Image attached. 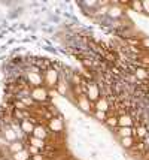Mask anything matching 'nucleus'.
I'll use <instances>...</instances> for the list:
<instances>
[{"mask_svg":"<svg viewBox=\"0 0 149 160\" xmlns=\"http://www.w3.org/2000/svg\"><path fill=\"white\" fill-rule=\"evenodd\" d=\"M82 90H84V94L91 100L92 103H95V102L100 99V88L94 81H91V82L82 81Z\"/></svg>","mask_w":149,"mask_h":160,"instance_id":"1","label":"nucleus"},{"mask_svg":"<svg viewBox=\"0 0 149 160\" xmlns=\"http://www.w3.org/2000/svg\"><path fill=\"white\" fill-rule=\"evenodd\" d=\"M60 81V72L55 68H48L43 73V82L48 88H54L57 82Z\"/></svg>","mask_w":149,"mask_h":160,"instance_id":"2","label":"nucleus"},{"mask_svg":"<svg viewBox=\"0 0 149 160\" xmlns=\"http://www.w3.org/2000/svg\"><path fill=\"white\" fill-rule=\"evenodd\" d=\"M30 98L33 99L35 102L37 103H45V102H48V99H49V91L46 87H33L31 88V93H30Z\"/></svg>","mask_w":149,"mask_h":160,"instance_id":"3","label":"nucleus"},{"mask_svg":"<svg viewBox=\"0 0 149 160\" xmlns=\"http://www.w3.org/2000/svg\"><path fill=\"white\" fill-rule=\"evenodd\" d=\"M48 129L52 133H61L64 130V121L61 117H52L51 120H48Z\"/></svg>","mask_w":149,"mask_h":160,"instance_id":"4","label":"nucleus"},{"mask_svg":"<svg viewBox=\"0 0 149 160\" xmlns=\"http://www.w3.org/2000/svg\"><path fill=\"white\" fill-rule=\"evenodd\" d=\"M76 106H78L79 109H82L84 112H90L91 109H94L92 102L86 98L85 94H81L79 98H76Z\"/></svg>","mask_w":149,"mask_h":160,"instance_id":"5","label":"nucleus"},{"mask_svg":"<svg viewBox=\"0 0 149 160\" xmlns=\"http://www.w3.org/2000/svg\"><path fill=\"white\" fill-rule=\"evenodd\" d=\"M26 78H27V81L30 82V85H33V87H40L43 84V77L39 73V72H27L26 73Z\"/></svg>","mask_w":149,"mask_h":160,"instance_id":"6","label":"nucleus"},{"mask_svg":"<svg viewBox=\"0 0 149 160\" xmlns=\"http://www.w3.org/2000/svg\"><path fill=\"white\" fill-rule=\"evenodd\" d=\"M70 81L69 79H61L60 78V81L57 82V85H55V90H57V93L60 94V96H67L69 93H70Z\"/></svg>","mask_w":149,"mask_h":160,"instance_id":"7","label":"nucleus"},{"mask_svg":"<svg viewBox=\"0 0 149 160\" xmlns=\"http://www.w3.org/2000/svg\"><path fill=\"white\" fill-rule=\"evenodd\" d=\"M31 136L46 141L48 136H49V132H48V129H46L43 124H37V126H35V130H33V135H31Z\"/></svg>","mask_w":149,"mask_h":160,"instance_id":"8","label":"nucleus"},{"mask_svg":"<svg viewBox=\"0 0 149 160\" xmlns=\"http://www.w3.org/2000/svg\"><path fill=\"white\" fill-rule=\"evenodd\" d=\"M33 121H35V120H29V118L21 120L20 127H21V130H22L24 135H33V130H35V124H33Z\"/></svg>","mask_w":149,"mask_h":160,"instance_id":"9","label":"nucleus"},{"mask_svg":"<svg viewBox=\"0 0 149 160\" xmlns=\"http://www.w3.org/2000/svg\"><path fill=\"white\" fill-rule=\"evenodd\" d=\"M3 136H5V139L9 141L11 144L18 139V135H16V132H15V130L12 129V127H11V126H6V127L3 129Z\"/></svg>","mask_w":149,"mask_h":160,"instance_id":"10","label":"nucleus"},{"mask_svg":"<svg viewBox=\"0 0 149 160\" xmlns=\"http://www.w3.org/2000/svg\"><path fill=\"white\" fill-rule=\"evenodd\" d=\"M107 15H109L110 18H114V20H118V18L122 17V9L119 8L118 3H114V5L109 6V12H107Z\"/></svg>","mask_w":149,"mask_h":160,"instance_id":"11","label":"nucleus"},{"mask_svg":"<svg viewBox=\"0 0 149 160\" xmlns=\"http://www.w3.org/2000/svg\"><path fill=\"white\" fill-rule=\"evenodd\" d=\"M94 111H103L107 112L109 111V102L106 98H100L95 103H94Z\"/></svg>","mask_w":149,"mask_h":160,"instance_id":"12","label":"nucleus"},{"mask_svg":"<svg viewBox=\"0 0 149 160\" xmlns=\"http://www.w3.org/2000/svg\"><path fill=\"white\" fill-rule=\"evenodd\" d=\"M29 145H33V147H36L37 150L43 151V150L46 148V141L39 139V138H35V136H31V138H29Z\"/></svg>","mask_w":149,"mask_h":160,"instance_id":"13","label":"nucleus"},{"mask_svg":"<svg viewBox=\"0 0 149 160\" xmlns=\"http://www.w3.org/2000/svg\"><path fill=\"white\" fill-rule=\"evenodd\" d=\"M133 73H134L136 79H139V81H145V79H148V78H149V72L145 69V68H142V66L136 68Z\"/></svg>","mask_w":149,"mask_h":160,"instance_id":"14","label":"nucleus"},{"mask_svg":"<svg viewBox=\"0 0 149 160\" xmlns=\"http://www.w3.org/2000/svg\"><path fill=\"white\" fill-rule=\"evenodd\" d=\"M131 124H133V118L128 114H122L118 117V126L119 127H131Z\"/></svg>","mask_w":149,"mask_h":160,"instance_id":"15","label":"nucleus"},{"mask_svg":"<svg viewBox=\"0 0 149 160\" xmlns=\"http://www.w3.org/2000/svg\"><path fill=\"white\" fill-rule=\"evenodd\" d=\"M22 150H26V148H24V142H22V141H15V142H12V144L9 145V151H11L12 154L20 153V151H22Z\"/></svg>","mask_w":149,"mask_h":160,"instance_id":"16","label":"nucleus"},{"mask_svg":"<svg viewBox=\"0 0 149 160\" xmlns=\"http://www.w3.org/2000/svg\"><path fill=\"white\" fill-rule=\"evenodd\" d=\"M116 133L119 135V138H130V136H133L134 130L131 127H118V132Z\"/></svg>","mask_w":149,"mask_h":160,"instance_id":"17","label":"nucleus"},{"mask_svg":"<svg viewBox=\"0 0 149 160\" xmlns=\"http://www.w3.org/2000/svg\"><path fill=\"white\" fill-rule=\"evenodd\" d=\"M30 156H31V154L29 153V150H22L20 153L12 154V159L14 160H30Z\"/></svg>","mask_w":149,"mask_h":160,"instance_id":"18","label":"nucleus"},{"mask_svg":"<svg viewBox=\"0 0 149 160\" xmlns=\"http://www.w3.org/2000/svg\"><path fill=\"white\" fill-rule=\"evenodd\" d=\"M119 142L124 148H133V147H134V139H133V136H130V138H119Z\"/></svg>","mask_w":149,"mask_h":160,"instance_id":"19","label":"nucleus"},{"mask_svg":"<svg viewBox=\"0 0 149 160\" xmlns=\"http://www.w3.org/2000/svg\"><path fill=\"white\" fill-rule=\"evenodd\" d=\"M105 123H106L109 127H112V129H114V127L118 126V117H116V115H112V117H109V115H107V120L105 121Z\"/></svg>","mask_w":149,"mask_h":160,"instance_id":"20","label":"nucleus"},{"mask_svg":"<svg viewBox=\"0 0 149 160\" xmlns=\"http://www.w3.org/2000/svg\"><path fill=\"white\" fill-rule=\"evenodd\" d=\"M94 117L99 120V121H106V120H107V112H103V111H94Z\"/></svg>","mask_w":149,"mask_h":160,"instance_id":"21","label":"nucleus"},{"mask_svg":"<svg viewBox=\"0 0 149 160\" xmlns=\"http://www.w3.org/2000/svg\"><path fill=\"white\" fill-rule=\"evenodd\" d=\"M130 8L134 11V12H143V6L140 2H133V3H130Z\"/></svg>","mask_w":149,"mask_h":160,"instance_id":"22","label":"nucleus"},{"mask_svg":"<svg viewBox=\"0 0 149 160\" xmlns=\"http://www.w3.org/2000/svg\"><path fill=\"white\" fill-rule=\"evenodd\" d=\"M136 135H137L139 138H145V136L148 135V132H146V127L139 126V127H137V130H136Z\"/></svg>","mask_w":149,"mask_h":160,"instance_id":"23","label":"nucleus"},{"mask_svg":"<svg viewBox=\"0 0 149 160\" xmlns=\"http://www.w3.org/2000/svg\"><path fill=\"white\" fill-rule=\"evenodd\" d=\"M15 109H21V111H26V109H27V106L22 103L21 100H16V102H15Z\"/></svg>","mask_w":149,"mask_h":160,"instance_id":"24","label":"nucleus"},{"mask_svg":"<svg viewBox=\"0 0 149 160\" xmlns=\"http://www.w3.org/2000/svg\"><path fill=\"white\" fill-rule=\"evenodd\" d=\"M29 153L31 154V156H36V154L40 153V150H37V148H36V147H33V145H29Z\"/></svg>","mask_w":149,"mask_h":160,"instance_id":"25","label":"nucleus"},{"mask_svg":"<svg viewBox=\"0 0 149 160\" xmlns=\"http://www.w3.org/2000/svg\"><path fill=\"white\" fill-rule=\"evenodd\" d=\"M140 43H142L143 48H149V38H143Z\"/></svg>","mask_w":149,"mask_h":160,"instance_id":"26","label":"nucleus"},{"mask_svg":"<svg viewBox=\"0 0 149 160\" xmlns=\"http://www.w3.org/2000/svg\"><path fill=\"white\" fill-rule=\"evenodd\" d=\"M142 6H143V12H148V14H149V0H146V2H143V3H142Z\"/></svg>","mask_w":149,"mask_h":160,"instance_id":"27","label":"nucleus"},{"mask_svg":"<svg viewBox=\"0 0 149 160\" xmlns=\"http://www.w3.org/2000/svg\"><path fill=\"white\" fill-rule=\"evenodd\" d=\"M31 159H33V160H46V157H45L43 154L39 153V154H36V156H33Z\"/></svg>","mask_w":149,"mask_h":160,"instance_id":"28","label":"nucleus"},{"mask_svg":"<svg viewBox=\"0 0 149 160\" xmlns=\"http://www.w3.org/2000/svg\"><path fill=\"white\" fill-rule=\"evenodd\" d=\"M30 160H33V159H30Z\"/></svg>","mask_w":149,"mask_h":160,"instance_id":"29","label":"nucleus"}]
</instances>
